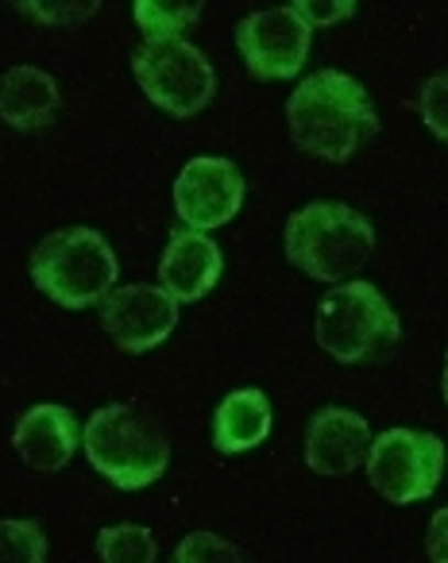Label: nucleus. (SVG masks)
Segmentation results:
<instances>
[{
  "label": "nucleus",
  "instance_id": "nucleus-1",
  "mask_svg": "<svg viewBox=\"0 0 448 563\" xmlns=\"http://www.w3.org/2000/svg\"><path fill=\"white\" fill-rule=\"evenodd\" d=\"M291 140L325 163H348L360 147L379 140V117L368 89L345 70H317L286 101Z\"/></svg>",
  "mask_w": 448,
  "mask_h": 563
},
{
  "label": "nucleus",
  "instance_id": "nucleus-2",
  "mask_svg": "<svg viewBox=\"0 0 448 563\" xmlns=\"http://www.w3.org/2000/svg\"><path fill=\"white\" fill-rule=\"evenodd\" d=\"M81 448L94 471H101L120 490H143L171 467V440L163 421L132 401L97 409L81 429Z\"/></svg>",
  "mask_w": 448,
  "mask_h": 563
},
{
  "label": "nucleus",
  "instance_id": "nucleus-3",
  "mask_svg": "<svg viewBox=\"0 0 448 563\" xmlns=\"http://www.w3.org/2000/svg\"><path fill=\"white\" fill-rule=\"evenodd\" d=\"M32 282L63 309L101 306L117 286V251L94 228H58L32 251Z\"/></svg>",
  "mask_w": 448,
  "mask_h": 563
},
{
  "label": "nucleus",
  "instance_id": "nucleus-4",
  "mask_svg": "<svg viewBox=\"0 0 448 563\" xmlns=\"http://www.w3.org/2000/svg\"><path fill=\"white\" fill-rule=\"evenodd\" d=\"M286 258L317 282H345L375 251V228L345 201H314L286 220Z\"/></svg>",
  "mask_w": 448,
  "mask_h": 563
},
{
  "label": "nucleus",
  "instance_id": "nucleus-5",
  "mask_svg": "<svg viewBox=\"0 0 448 563\" xmlns=\"http://www.w3.org/2000/svg\"><path fill=\"white\" fill-rule=\"evenodd\" d=\"M314 336L337 363H383L402 340L391 301L371 282L332 286L314 317Z\"/></svg>",
  "mask_w": 448,
  "mask_h": 563
},
{
  "label": "nucleus",
  "instance_id": "nucleus-6",
  "mask_svg": "<svg viewBox=\"0 0 448 563\" xmlns=\"http://www.w3.org/2000/svg\"><path fill=\"white\" fill-rule=\"evenodd\" d=\"M132 74L143 93H147V101L178 120L201 112L217 93V74H212L209 58L186 40H163L135 47Z\"/></svg>",
  "mask_w": 448,
  "mask_h": 563
},
{
  "label": "nucleus",
  "instance_id": "nucleus-7",
  "mask_svg": "<svg viewBox=\"0 0 448 563\" xmlns=\"http://www.w3.org/2000/svg\"><path fill=\"white\" fill-rule=\"evenodd\" d=\"M368 483L394 506L425 501L445 478V440L422 429H386L371 440Z\"/></svg>",
  "mask_w": 448,
  "mask_h": 563
},
{
  "label": "nucleus",
  "instance_id": "nucleus-8",
  "mask_svg": "<svg viewBox=\"0 0 448 563\" xmlns=\"http://www.w3.org/2000/svg\"><path fill=\"white\" fill-rule=\"evenodd\" d=\"M314 27L291 9H263L237 24V47L248 70L263 81H286L306 66Z\"/></svg>",
  "mask_w": 448,
  "mask_h": 563
},
{
  "label": "nucleus",
  "instance_id": "nucleus-9",
  "mask_svg": "<svg viewBox=\"0 0 448 563\" xmlns=\"http://www.w3.org/2000/svg\"><path fill=\"white\" fill-rule=\"evenodd\" d=\"M174 324H178V301L163 286L132 282V286H117L101 301L105 336L128 355H143L159 347L174 332Z\"/></svg>",
  "mask_w": 448,
  "mask_h": 563
},
{
  "label": "nucleus",
  "instance_id": "nucleus-10",
  "mask_svg": "<svg viewBox=\"0 0 448 563\" xmlns=\"http://www.w3.org/2000/svg\"><path fill=\"white\" fill-rule=\"evenodd\" d=\"M240 205H244V174L229 158H194L182 166L178 181H174V209H178L182 224L194 232L225 228L240 212Z\"/></svg>",
  "mask_w": 448,
  "mask_h": 563
},
{
  "label": "nucleus",
  "instance_id": "nucleus-11",
  "mask_svg": "<svg viewBox=\"0 0 448 563\" xmlns=\"http://www.w3.org/2000/svg\"><path fill=\"white\" fill-rule=\"evenodd\" d=\"M371 424L345 406H325L306 424V467L317 475H352L368 463Z\"/></svg>",
  "mask_w": 448,
  "mask_h": 563
},
{
  "label": "nucleus",
  "instance_id": "nucleus-12",
  "mask_svg": "<svg viewBox=\"0 0 448 563\" xmlns=\"http://www.w3.org/2000/svg\"><path fill=\"white\" fill-rule=\"evenodd\" d=\"M225 274V255L205 232L178 224L171 228V240L159 258V278H163V290L174 301H201L212 294V286Z\"/></svg>",
  "mask_w": 448,
  "mask_h": 563
},
{
  "label": "nucleus",
  "instance_id": "nucleus-13",
  "mask_svg": "<svg viewBox=\"0 0 448 563\" xmlns=\"http://www.w3.org/2000/svg\"><path fill=\"white\" fill-rule=\"evenodd\" d=\"M12 444H17L20 460L32 471H63L70 467L74 452L81 444V424L74 417V409L66 406H32L17 421L12 432Z\"/></svg>",
  "mask_w": 448,
  "mask_h": 563
},
{
  "label": "nucleus",
  "instance_id": "nucleus-14",
  "mask_svg": "<svg viewBox=\"0 0 448 563\" xmlns=\"http://www.w3.org/2000/svg\"><path fill=\"white\" fill-rule=\"evenodd\" d=\"M63 109V97L58 86L47 70L40 66H12L4 78H0V120L12 128V132H40L51 128Z\"/></svg>",
  "mask_w": 448,
  "mask_h": 563
},
{
  "label": "nucleus",
  "instance_id": "nucleus-15",
  "mask_svg": "<svg viewBox=\"0 0 448 563\" xmlns=\"http://www.w3.org/2000/svg\"><path fill=\"white\" fill-rule=\"evenodd\" d=\"M271 437V398L263 390H232L212 417V444L225 455L260 448Z\"/></svg>",
  "mask_w": 448,
  "mask_h": 563
},
{
  "label": "nucleus",
  "instance_id": "nucleus-16",
  "mask_svg": "<svg viewBox=\"0 0 448 563\" xmlns=\"http://www.w3.org/2000/svg\"><path fill=\"white\" fill-rule=\"evenodd\" d=\"M135 27L147 35V43H163V40H182L189 24L201 20L205 4H186V0H174V4H159V0H135L132 4Z\"/></svg>",
  "mask_w": 448,
  "mask_h": 563
},
{
  "label": "nucleus",
  "instance_id": "nucleus-17",
  "mask_svg": "<svg viewBox=\"0 0 448 563\" xmlns=\"http://www.w3.org/2000/svg\"><path fill=\"white\" fill-rule=\"evenodd\" d=\"M97 552H101V563H155L159 540L147 525L124 521L97 532Z\"/></svg>",
  "mask_w": 448,
  "mask_h": 563
},
{
  "label": "nucleus",
  "instance_id": "nucleus-18",
  "mask_svg": "<svg viewBox=\"0 0 448 563\" xmlns=\"http://www.w3.org/2000/svg\"><path fill=\"white\" fill-rule=\"evenodd\" d=\"M0 563H47V532L40 521H0Z\"/></svg>",
  "mask_w": 448,
  "mask_h": 563
},
{
  "label": "nucleus",
  "instance_id": "nucleus-19",
  "mask_svg": "<svg viewBox=\"0 0 448 563\" xmlns=\"http://www.w3.org/2000/svg\"><path fill=\"white\" fill-rule=\"evenodd\" d=\"M171 563H248V555L240 552L232 540L201 529V532H189V537L174 548Z\"/></svg>",
  "mask_w": 448,
  "mask_h": 563
},
{
  "label": "nucleus",
  "instance_id": "nucleus-20",
  "mask_svg": "<svg viewBox=\"0 0 448 563\" xmlns=\"http://www.w3.org/2000/svg\"><path fill=\"white\" fill-rule=\"evenodd\" d=\"M417 112H422L425 128H429L437 140L448 143V70L429 78L422 86V97H417Z\"/></svg>",
  "mask_w": 448,
  "mask_h": 563
},
{
  "label": "nucleus",
  "instance_id": "nucleus-21",
  "mask_svg": "<svg viewBox=\"0 0 448 563\" xmlns=\"http://www.w3.org/2000/svg\"><path fill=\"white\" fill-rule=\"evenodd\" d=\"M94 9H101V4H20V12L32 20H40V24H78V20L94 16Z\"/></svg>",
  "mask_w": 448,
  "mask_h": 563
},
{
  "label": "nucleus",
  "instance_id": "nucleus-22",
  "mask_svg": "<svg viewBox=\"0 0 448 563\" xmlns=\"http://www.w3.org/2000/svg\"><path fill=\"white\" fill-rule=\"evenodd\" d=\"M294 12H298L309 27H329V24H340V20H352L356 4L352 0H332V4H309V0H298Z\"/></svg>",
  "mask_w": 448,
  "mask_h": 563
},
{
  "label": "nucleus",
  "instance_id": "nucleus-23",
  "mask_svg": "<svg viewBox=\"0 0 448 563\" xmlns=\"http://www.w3.org/2000/svg\"><path fill=\"white\" fill-rule=\"evenodd\" d=\"M425 552H429V563H448V506H440L437 514L429 517Z\"/></svg>",
  "mask_w": 448,
  "mask_h": 563
},
{
  "label": "nucleus",
  "instance_id": "nucleus-24",
  "mask_svg": "<svg viewBox=\"0 0 448 563\" xmlns=\"http://www.w3.org/2000/svg\"><path fill=\"white\" fill-rule=\"evenodd\" d=\"M440 394H445V401H448V352H445V378H440Z\"/></svg>",
  "mask_w": 448,
  "mask_h": 563
}]
</instances>
